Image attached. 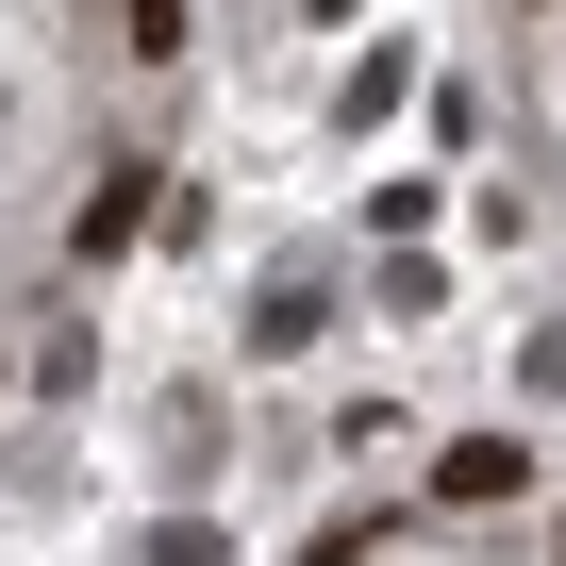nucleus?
Listing matches in <instances>:
<instances>
[{"instance_id": "nucleus-2", "label": "nucleus", "mask_w": 566, "mask_h": 566, "mask_svg": "<svg viewBox=\"0 0 566 566\" xmlns=\"http://www.w3.org/2000/svg\"><path fill=\"white\" fill-rule=\"evenodd\" d=\"M150 566H217V533H200V516H184V533H150Z\"/></svg>"}, {"instance_id": "nucleus-1", "label": "nucleus", "mask_w": 566, "mask_h": 566, "mask_svg": "<svg viewBox=\"0 0 566 566\" xmlns=\"http://www.w3.org/2000/svg\"><path fill=\"white\" fill-rule=\"evenodd\" d=\"M516 483H533V450H516V433H450V450H433V500H450V516H500Z\"/></svg>"}]
</instances>
